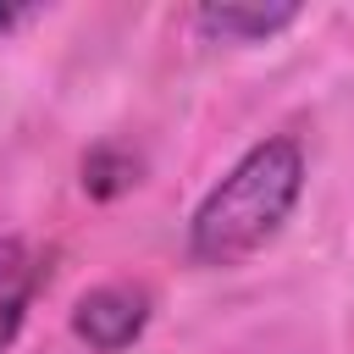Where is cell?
Instances as JSON below:
<instances>
[{"label": "cell", "instance_id": "obj_4", "mask_svg": "<svg viewBox=\"0 0 354 354\" xmlns=\"http://www.w3.org/2000/svg\"><path fill=\"white\" fill-rule=\"evenodd\" d=\"M44 282V260L33 243L22 238H0V354H11L22 321H28V304Z\"/></svg>", "mask_w": 354, "mask_h": 354}, {"label": "cell", "instance_id": "obj_2", "mask_svg": "<svg viewBox=\"0 0 354 354\" xmlns=\"http://www.w3.org/2000/svg\"><path fill=\"white\" fill-rule=\"evenodd\" d=\"M149 288L138 282H100L72 304V337L88 343L94 354H122L144 337L149 326Z\"/></svg>", "mask_w": 354, "mask_h": 354}, {"label": "cell", "instance_id": "obj_3", "mask_svg": "<svg viewBox=\"0 0 354 354\" xmlns=\"http://www.w3.org/2000/svg\"><path fill=\"white\" fill-rule=\"evenodd\" d=\"M293 22H299L293 0H210L194 11V28L221 44H266Z\"/></svg>", "mask_w": 354, "mask_h": 354}, {"label": "cell", "instance_id": "obj_6", "mask_svg": "<svg viewBox=\"0 0 354 354\" xmlns=\"http://www.w3.org/2000/svg\"><path fill=\"white\" fill-rule=\"evenodd\" d=\"M17 22H22V11H17V6H0V33H6V28H17Z\"/></svg>", "mask_w": 354, "mask_h": 354}, {"label": "cell", "instance_id": "obj_1", "mask_svg": "<svg viewBox=\"0 0 354 354\" xmlns=\"http://www.w3.org/2000/svg\"><path fill=\"white\" fill-rule=\"evenodd\" d=\"M304 194V149L288 133L249 144L194 205L188 216V254L199 266H243L260 254L293 216Z\"/></svg>", "mask_w": 354, "mask_h": 354}, {"label": "cell", "instance_id": "obj_5", "mask_svg": "<svg viewBox=\"0 0 354 354\" xmlns=\"http://www.w3.org/2000/svg\"><path fill=\"white\" fill-rule=\"evenodd\" d=\"M138 183V155L133 149H122V144H94L88 155H83V188L94 194V199H116V194H127Z\"/></svg>", "mask_w": 354, "mask_h": 354}]
</instances>
